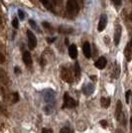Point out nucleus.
I'll use <instances>...</instances> for the list:
<instances>
[{
  "mask_svg": "<svg viewBox=\"0 0 132 133\" xmlns=\"http://www.w3.org/2000/svg\"><path fill=\"white\" fill-rule=\"evenodd\" d=\"M67 10L69 14L72 15H75L77 14L80 8H79V4L76 0H68L67 1Z\"/></svg>",
  "mask_w": 132,
  "mask_h": 133,
  "instance_id": "1",
  "label": "nucleus"
},
{
  "mask_svg": "<svg viewBox=\"0 0 132 133\" xmlns=\"http://www.w3.org/2000/svg\"><path fill=\"white\" fill-rule=\"evenodd\" d=\"M77 105V102L75 101L74 98L69 97V93L66 92L64 95V104H63V108L65 107H69V108H74Z\"/></svg>",
  "mask_w": 132,
  "mask_h": 133,
  "instance_id": "2",
  "label": "nucleus"
},
{
  "mask_svg": "<svg viewBox=\"0 0 132 133\" xmlns=\"http://www.w3.org/2000/svg\"><path fill=\"white\" fill-rule=\"evenodd\" d=\"M61 77H62V80H64L68 83H73V82H74L73 76H72V74L69 73V71L67 68H62L61 69Z\"/></svg>",
  "mask_w": 132,
  "mask_h": 133,
  "instance_id": "3",
  "label": "nucleus"
},
{
  "mask_svg": "<svg viewBox=\"0 0 132 133\" xmlns=\"http://www.w3.org/2000/svg\"><path fill=\"white\" fill-rule=\"evenodd\" d=\"M27 36H28V46L30 49H35L37 46V38L34 35V33L30 30L27 31Z\"/></svg>",
  "mask_w": 132,
  "mask_h": 133,
  "instance_id": "4",
  "label": "nucleus"
},
{
  "mask_svg": "<svg viewBox=\"0 0 132 133\" xmlns=\"http://www.w3.org/2000/svg\"><path fill=\"white\" fill-rule=\"evenodd\" d=\"M44 95V98L45 101H47L48 103H52L55 100V91L53 89H45V91L43 92Z\"/></svg>",
  "mask_w": 132,
  "mask_h": 133,
  "instance_id": "5",
  "label": "nucleus"
},
{
  "mask_svg": "<svg viewBox=\"0 0 132 133\" xmlns=\"http://www.w3.org/2000/svg\"><path fill=\"white\" fill-rule=\"evenodd\" d=\"M106 24H107V17L106 15H101L100 19H99V23H98V26H97V30L98 32H102L104 29H105V27H106Z\"/></svg>",
  "mask_w": 132,
  "mask_h": 133,
  "instance_id": "6",
  "label": "nucleus"
},
{
  "mask_svg": "<svg viewBox=\"0 0 132 133\" xmlns=\"http://www.w3.org/2000/svg\"><path fill=\"white\" fill-rule=\"evenodd\" d=\"M106 65H107V60L104 57H100L95 62V64H94V66H95L97 69H99V70L104 69V68L106 67Z\"/></svg>",
  "mask_w": 132,
  "mask_h": 133,
  "instance_id": "7",
  "label": "nucleus"
},
{
  "mask_svg": "<svg viewBox=\"0 0 132 133\" xmlns=\"http://www.w3.org/2000/svg\"><path fill=\"white\" fill-rule=\"evenodd\" d=\"M82 51H83V54H84L86 58L89 59V58L91 57V48H90V44H89L88 42H86V43L83 44Z\"/></svg>",
  "mask_w": 132,
  "mask_h": 133,
  "instance_id": "8",
  "label": "nucleus"
},
{
  "mask_svg": "<svg viewBox=\"0 0 132 133\" xmlns=\"http://www.w3.org/2000/svg\"><path fill=\"white\" fill-rule=\"evenodd\" d=\"M94 90V87L92 83H88L86 85H83L82 88V92L86 95H90Z\"/></svg>",
  "mask_w": 132,
  "mask_h": 133,
  "instance_id": "9",
  "label": "nucleus"
},
{
  "mask_svg": "<svg viewBox=\"0 0 132 133\" xmlns=\"http://www.w3.org/2000/svg\"><path fill=\"white\" fill-rule=\"evenodd\" d=\"M120 37H121V27L117 26L115 29V33H114V44L116 46L119 44Z\"/></svg>",
  "mask_w": 132,
  "mask_h": 133,
  "instance_id": "10",
  "label": "nucleus"
},
{
  "mask_svg": "<svg viewBox=\"0 0 132 133\" xmlns=\"http://www.w3.org/2000/svg\"><path fill=\"white\" fill-rule=\"evenodd\" d=\"M69 55L72 59H76L77 57V49H76V46L75 45H71L69 48Z\"/></svg>",
  "mask_w": 132,
  "mask_h": 133,
  "instance_id": "11",
  "label": "nucleus"
},
{
  "mask_svg": "<svg viewBox=\"0 0 132 133\" xmlns=\"http://www.w3.org/2000/svg\"><path fill=\"white\" fill-rule=\"evenodd\" d=\"M23 62L28 67L32 65V57H31V54L29 52H24V54H23Z\"/></svg>",
  "mask_w": 132,
  "mask_h": 133,
  "instance_id": "12",
  "label": "nucleus"
},
{
  "mask_svg": "<svg viewBox=\"0 0 132 133\" xmlns=\"http://www.w3.org/2000/svg\"><path fill=\"white\" fill-rule=\"evenodd\" d=\"M121 111H122V103H121L120 100H118L117 103H116V110H115V116H116V119L117 120L119 119Z\"/></svg>",
  "mask_w": 132,
  "mask_h": 133,
  "instance_id": "13",
  "label": "nucleus"
},
{
  "mask_svg": "<svg viewBox=\"0 0 132 133\" xmlns=\"http://www.w3.org/2000/svg\"><path fill=\"white\" fill-rule=\"evenodd\" d=\"M100 104L102 107L107 108L109 106V104H110V98L109 97H101Z\"/></svg>",
  "mask_w": 132,
  "mask_h": 133,
  "instance_id": "14",
  "label": "nucleus"
},
{
  "mask_svg": "<svg viewBox=\"0 0 132 133\" xmlns=\"http://www.w3.org/2000/svg\"><path fill=\"white\" fill-rule=\"evenodd\" d=\"M75 73L76 79H80V76H81V69H80V65H79V63L75 64Z\"/></svg>",
  "mask_w": 132,
  "mask_h": 133,
  "instance_id": "15",
  "label": "nucleus"
},
{
  "mask_svg": "<svg viewBox=\"0 0 132 133\" xmlns=\"http://www.w3.org/2000/svg\"><path fill=\"white\" fill-rule=\"evenodd\" d=\"M130 47H132V46L129 44L128 46H126V49H125V55L128 61L130 60V56H131V49H130Z\"/></svg>",
  "mask_w": 132,
  "mask_h": 133,
  "instance_id": "16",
  "label": "nucleus"
},
{
  "mask_svg": "<svg viewBox=\"0 0 132 133\" xmlns=\"http://www.w3.org/2000/svg\"><path fill=\"white\" fill-rule=\"evenodd\" d=\"M120 74V68L119 66H117V65H115V69H114V76H113V77H115V79H117L118 77V76H119Z\"/></svg>",
  "mask_w": 132,
  "mask_h": 133,
  "instance_id": "17",
  "label": "nucleus"
},
{
  "mask_svg": "<svg viewBox=\"0 0 132 133\" xmlns=\"http://www.w3.org/2000/svg\"><path fill=\"white\" fill-rule=\"evenodd\" d=\"M1 81H2L3 83H5V84L8 82V81H6V76H5V73H4L3 70H1Z\"/></svg>",
  "mask_w": 132,
  "mask_h": 133,
  "instance_id": "18",
  "label": "nucleus"
},
{
  "mask_svg": "<svg viewBox=\"0 0 132 133\" xmlns=\"http://www.w3.org/2000/svg\"><path fill=\"white\" fill-rule=\"evenodd\" d=\"M12 101L14 102V103L19 101V95L17 92H14L12 95Z\"/></svg>",
  "mask_w": 132,
  "mask_h": 133,
  "instance_id": "19",
  "label": "nucleus"
},
{
  "mask_svg": "<svg viewBox=\"0 0 132 133\" xmlns=\"http://www.w3.org/2000/svg\"><path fill=\"white\" fill-rule=\"evenodd\" d=\"M40 1H41V2L44 4L45 6L47 7V8H49V9H51V10H52V6L50 5V3H49V1H48V0H40Z\"/></svg>",
  "mask_w": 132,
  "mask_h": 133,
  "instance_id": "20",
  "label": "nucleus"
},
{
  "mask_svg": "<svg viewBox=\"0 0 132 133\" xmlns=\"http://www.w3.org/2000/svg\"><path fill=\"white\" fill-rule=\"evenodd\" d=\"M12 26L15 28V29H17V28L19 27V22H18V19H17V18H14V19H13Z\"/></svg>",
  "mask_w": 132,
  "mask_h": 133,
  "instance_id": "21",
  "label": "nucleus"
},
{
  "mask_svg": "<svg viewBox=\"0 0 132 133\" xmlns=\"http://www.w3.org/2000/svg\"><path fill=\"white\" fill-rule=\"evenodd\" d=\"M60 133H72V130L68 127H64L60 130Z\"/></svg>",
  "mask_w": 132,
  "mask_h": 133,
  "instance_id": "22",
  "label": "nucleus"
},
{
  "mask_svg": "<svg viewBox=\"0 0 132 133\" xmlns=\"http://www.w3.org/2000/svg\"><path fill=\"white\" fill-rule=\"evenodd\" d=\"M18 16L21 20H24V18H25V14L23 13L22 10H18Z\"/></svg>",
  "mask_w": 132,
  "mask_h": 133,
  "instance_id": "23",
  "label": "nucleus"
},
{
  "mask_svg": "<svg viewBox=\"0 0 132 133\" xmlns=\"http://www.w3.org/2000/svg\"><path fill=\"white\" fill-rule=\"evenodd\" d=\"M29 24H30V26H31L33 29H37V25H36V23H35L34 20H29Z\"/></svg>",
  "mask_w": 132,
  "mask_h": 133,
  "instance_id": "24",
  "label": "nucleus"
},
{
  "mask_svg": "<svg viewBox=\"0 0 132 133\" xmlns=\"http://www.w3.org/2000/svg\"><path fill=\"white\" fill-rule=\"evenodd\" d=\"M111 1H112L113 2V4H114V5H115V6H120V5H121V0H111Z\"/></svg>",
  "mask_w": 132,
  "mask_h": 133,
  "instance_id": "25",
  "label": "nucleus"
},
{
  "mask_svg": "<svg viewBox=\"0 0 132 133\" xmlns=\"http://www.w3.org/2000/svg\"><path fill=\"white\" fill-rule=\"evenodd\" d=\"M129 95H130V90H128L127 92H126V95H125V97H126V101L128 102L129 101Z\"/></svg>",
  "mask_w": 132,
  "mask_h": 133,
  "instance_id": "26",
  "label": "nucleus"
},
{
  "mask_svg": "<svg viewBox=\"0 0 132 133\" xmlns=\"http://www.w3.org/2000/svg\"><path fill=\"white\" fill-rule=\"evenodd\" d=\"M100 124H101V126H103V127H106L107 126V123H106V121H105V120H101L100 121Z\"/></svg>",
  "mask_w": 132,
  "mask_h": 133,
  "instance_id": "27",
  "label": "nucleus"
},
{
  "mask_svg": "<svg viewBox=\"0 0 132 133\" xmlns=\"http://www.w3.org/2000/svg\"><path fill=\"white\" fill-rule=\"evenodd\" d=\"M0 58H1V63H4V60H5V59H4V56H3L2 54L0 55Z\"/></svg>",
  "mask_w": 132,
  "mask_h": 133,
  "instance_id": "28",
  "label": "nucleus"
},
{
  "mask_svg": "<svg viewBox=\"0 0 132 133\" xmlns=\"http://www.w3.org/2000/svg\"><path fill=\"white\" fill-rule=\"evenodd\" d=\"M43 26H44V27H46V28H47V27H50L49 23H47V22H44V23H43Z\"/></svg>",
  "mask_w": 132,
  "mask_h": 133,
  "instance_id": "29",
  "label": "nucleus"
},
{
  "mask_svg": "<svg viewBox=\"0 0 132 133\" xmlns=\"http://www.w3.org/2000/svg\"><path fill=\"white\" fill-rule=\"evenodd\" d=\"M15 73H18V74H20V70H19L18 68H15Z\"/></svg>",
  "mask_w": 132,
  "mask_h": 133,
  "instance_id": "30",
  "label": "nucleus"
},
{
  "mask_svg": "<svg viewBox=\"0 0 132 133\" xmlns=\"http://www.w3.org/2000/svg\"><path fill=\"white\" fill-rule=\"evenodd\" d=\"M42 133H48V130H47L46 128H44V129L42 130Z\"/></svg>",
  "mask_w": 132,
  "mask_h": 133,
  "instance_id": "31",
  "label": "nucleus"
},
{
  "mask_svg": "<svg viewBox=\"0 0 132 133\" xmlns=\"http://www.w3.org/2000/svg\"><path fill=\"white\" fill-rule=\"evenodd\" d=\"M90 77H91V80H94V81L96 80V77H95V76H90Z\"/></svg>",
  "mask_w": 132,
  "mask_h": 133,
  "instance_id": "32",
  "label": "nucleus"
},
{
  "mask_svg": "<svg viewBox=\"0 0 132 133\" xmlns=\"http://www.w3.org/2000/svg\"><path fill=\"white\" fill-rule=\"evenodd\" d=\"M130 45L132 46V39H131V41H130Z\"/></svg>",
  "mask_w": 132,
  "mask_h": 133,
  "instance_id": "33",
  "label": "nucleus"
}]
</instances>
